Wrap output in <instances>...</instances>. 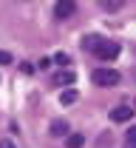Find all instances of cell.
Returning a JSON list of instances; mask_svg holds the SVG:
<instances>
[{
  "instance_id": "obj_3",
  "label": "cell",
  "mask_w": 136,
  "mask_h": 148,
  "mask_svg": "<svg viewBox=\"0 0 136 148\" xmlns=\"http://www.w3.org/2000/svg\"><path fill=\"white\" fill-rule=\"evenodd\" d=\"M131 117H133V106H116L111 111V120L114 123H128Z\"/></svg>"
},
{
  "instance_id": "obj_10",
  "label": "cell",
  "mask_w": 136,
  "mask_h": 148,
  "mask_svg": "<svg viewBox=\"0 0 136 148\" xmlns=\"http://www.w3.org/2000/svg\"><path fill=\"white\" fill-rule=\"evenodd\" d=\"M54 63H57V66H68V54H62V51H60V54L54 57Z\"/></svg>"
},
{
  "instance_id": "obj_8",
  "label": "cell",
  "mask_w": 136,
  "mask_h": 148,
  "mask_svg": "<svg viewBox=\"0 0 136 148\" xmlns=\"http://www.w3.org/2000/svg\"><path fill=\"white\" fill-rule=\"evenodd\" d=\"M77 97H79V94L74 91V88H65V91H62V97H60V100H62V106H71V103H77Z\"/></svg>"
},
{
  "instance_id": "obj_4",
  "label": "cell",
  "mask_w": 136,
  "mask_h": 148,
  "mask_svg": "<svg viewBox=\"0 0 136 148\" xmlns=\"http://www.w3.org/2000/svg\"><path fill=\"white\" fill-rule=\"evenodd\" d=\"M54 12H57V17H71V14L77 12V6H74L71 0H60L57 6H54Z\"/></svg>"
},
{
  "instance_id": "obj_6",
  "label": "cell",
  "mask_w": 136,
  "mask_h": 148,
  "mask_svg": "<svg viewBox=\"0 0 136 148\" xmlns=\"http://www.w3.org/2000/svg\"><path fill=\"white\" fill-rule=\"evenodd\" d=\"M74 80H77V74H74V71H60L57 77H54V83H57V86H71Z\"/></svg>"
},
{
  "instance_id": "obj_7",
  "label": "cell",
  "mask_w": 136,
  "mask_h": 148,
  "mask_svg": "<svg viewBox=\"0 0 136 148\" xmlns=\"http://www.w3.org/2000/svg\"><path fill=\"white\" fill-rule=\"evenodd\" d=\"M85 145V137L82 134H68L65 137V148H82Z\"/></svg>"
},
{
  "instance_id": "obj_13",
  "label": "cell",
  "mask_w": 136,
  "mask_h": 148,
  "mask_svg": "<svg viewBox=\"0 0 136 148\" xmlns=\"http://www.w3.org/2000/svg\"><path fill=\"white\" fill-rule=\"evenodd\" d=\"M131 148H136V145H131Z\"/></svg>"
},
{
  "instance_id": "obj_9",
  "label": "cell",
  "mask_w": 136,
  "mask_h": 148,
  "mask_svg": "<svg viewBox=\"0 0 136 148\" xmlns=\"http://www.w3.org/2000/svg\"><path fill=\"white\" fill-rule=\"evenodd\" d=\"M12 60H14V57L9 54V51H0V66H9Z\"/></svg>"
},
{
  "instance_id": "obj_12",
  "label": "cell",
  "mask_w": 136,
  "mask_h": 148,
  "mask_svg": "<svg viewBox=\"0 0 136 148\" xmlns=\"http://www.w3.org/2000/svg\"><path fill=\"white\" fill-rule=\"evenodd\" d=\"M0 148H14V143L12 140H0Z\"/></svg>"
},
{
  "instance_id": "obj_5",
  "label": "cell",
  "mask_w": 136,
  "mask_h": 148,
  "mask_svg": "<svg viewBox=\"0 0 136 148\" xmlns=\"http://www.w3.org/2000/svg\"><path fill=\"white\" fill-rule=\"evenodd\" d=\"M51 134L54 137H68V123L65 120H54L51 123Z\"/></svg>"
},
{
  "instance_id": "obj_2",
  "label": "cell",
  "mask_w": 136,
  "mask_h": 148,
  "mask_svg": "<svg viewBox=\"0 0 136 148\" xmlns=\"http://www.w3.org/2000/svg\"><path fill=\"white\" fill-rule=\"evenodd\" d=\"M91 80L97 86H102V88H108V86H116L119 83V71H114V69H97L91 74Z\"/></svg>"
},
{
  "instance_id": "obj_11",
  "label": "cell",
  "mask_w": 136,
  "mask_h": 148,
  "mask_svg": "<svg viewBox=\"0 0 136 148\" xmlns=\"http://www.w3.org/2000/svg\"><path fill=\"white\" fill-rule=\"evenodd\" d=\"M128 143L136 145V125H133V128H128Z\"/></svg>"
},
{
  "instance_id": "obj_1",
  "label": "cell",
  "mask_w": 136,
  "mask_h": 148,
  "mask_svg": "<svg viewBox=\"0 0 136 148\" xmlns=\"http://www.w3.org/2000/svg\"><path fill=\"white\" fill-rule=\"evenodd\" d=\"M85 49L91 51V54H97V60H116L119 57V43L114 40H108V37H99V34H91L85 40Z\"/></svg>"
}]
</instances>
